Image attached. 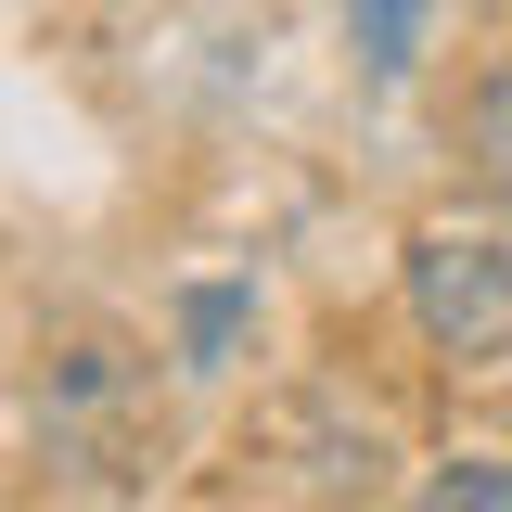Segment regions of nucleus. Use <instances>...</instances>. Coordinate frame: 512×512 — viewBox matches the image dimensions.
<instances>
[{"label": "nucleus", "mask_w": 512, "mask_h": 512, "mask_svg": "<svg viewBox=\"0 0 512 512\" xmlns=\"http://www.w3.org/2000/svg\"><path fill=\"white\" fill-rule=\"evenodd\" d=\"M397 308L436 359H500L512 346V231L487 218H423L397 256Z\"/></svg>", "instance_id": "1"}, {"label": "nucleus", "mask_w": 512, "mask_h": 512, "mask_svg": "<svg viewBox=\"0 0 512 512\" xmlns=\"http://www.w3.org/2000/svg\"><path fill=\"white\" fill-rule=\"evenodd\" d=\"M461 180H474V192H500V205H512V52L487 64L474 90H461Z\"/></svg>", "instance_id": "2"}, {"label": "nucleus", "mask_w": 512, "mask_h": 512, "mask_svg": "<svg viewBox=\"0 0 512 512\" xmlns=\"http://www.w3.org/2000/svg\"><path fill=\"white\" fill-rule=\"evenodd\" d=\"M410 512H512V461H436L410 487Z\"/></svg>", "instance_id": "3"}, {"label": "nucleus", "mask_w": 512, "mask_h": 512, "mask_svg": "<svg viewBox=\"0 0 512 512\" xmlns=\"http://www.w3.org/2000/svg\"><path fill=\"white\" fill-rule=\"evenodd\" d=\"M192 372H218V346H231V333H244V320H256V295H192Z\"/></svg>", "instance_id": "4"}]
</instances>
